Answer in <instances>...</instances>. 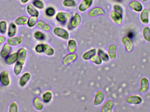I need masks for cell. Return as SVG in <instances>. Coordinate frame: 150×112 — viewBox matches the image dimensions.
<instances>
[{
  "label": "cell",
  "instance_id": "obj_1",
  "mask_svg": "<svg viewBox=\"0 0 150 112\" xmlns=\"http://www.w3.org/2000/svg\"><path fill=\"white\" fill-rule=\"evenodd\" d=\"M53 32L54 35L63 39H68L69 38V33L67 31L61 27H55L54 29Z\"/></svg>",
  "mask_w": 150,
  "mask_h": 112
},
{
  "label": "cell",
  "instance_id": "obj_2",
  "mask_svg": "<svg viewBox=\"0 0 150 112\" xmlns=\"http://www.w3.org/2000/svg\"><path fill=\"white\" fill-rule=\"evenodd\" d=\"M71 13L69 12L60 11L57 13L56 18L57 21H59L61 23L64 24L71 18Z\"/></svg>",
  "mask_w": 150,
  "mask_h": 112
},
{
  "label": "cell",
  "instance_id": "obj_3",
  "mask_svg": "<svg viewBox=\"0 0 150 112\" xmlns=\"http://www.w3.org/2000/svg\"><path fill=\"white\" fill-rule=\"evenodd\" d=\"M126 101L130 104L138 105L142 103V99L140 96L130 95L126 98Z\"/></svg>",
  "mask_w": 150,
  "mask_h": 112
},
{
  "label": "cell",
  "instance_id": "obj_4",
  "mask_svg": "<svg viewBox=\"0 0 150 112\" xmlns=\"http://www.w3.org/2000/svg\"><path fill=\"white\" fill-rule=\"evenodd\" d=\"M110 15L112 20L116 24L119 25L121 24L122 21V14L114 10L110 12Z\"/></svg>",
  "mask_w": 150,
  "mask_h": 112
},
{
  "label": "cell",
  "instance_id": "obj_5",
  "mask_svg": "<svg viewBox=\"0 0 150 112\" xmlns=\"http://www.w3.org/2000/svg\"><path fill=\"white\" fill-rule=\"evenodd\" d=\"M129 5L132 10L137 12H141L143 9V6L142 3L137 0L131 1Z\"/></svg>",
  "mask_w": 150,
  "mask_h": 112
},
{
  "label": "cell",
  "instance_id": "obj_6",
  "mask_svg": "<svg viewBox=\"0 0 150 112\" xmlns=\"http://www.w3.org/2000/svg\"><path fill=\"white\" fill-rule=\"evenodd\" d=\"M140 20L142 23L148 24L149 22V11L147 8H144L141 11Z\"/></svg>",
  "mask_w": 150,
  "mask_h": 112
},
{
  "label": "cell",
  "instance_id": "obj_7",
  "mask_svg": "<svg viewBox=\"0 0 150 112\" xmlns=\"http://www.w3.org/2000/svg\"><path fill=\"white\" fill-rule=\"evenodd\" d=\"M149 86L150 83L149 80L146 77H142L140 81V92L141 93H145L148 91Z\"/></svg>",
  "mask_w": 150,
  "mask_h": 112
},
{
  "label": "cell",
  "instance_id": "obj_8",
  "mask_svg": "<svg viewBox=\"0 0 150 112\" xmlns=\"http://www.w3.org/2000/svg\"><path fill=\"white\" fill-rule=\"evenodd\" d=\"M88 15L91 17H94L98 15H101L105 14V11L103 9L100 7H94L91 9L88 12Z\"/></svg>",
  "mask_w": 150,
  "mask_h": 112
},
{
  "label": "cell",
  "instance_id": "obj_9",
  "mask_svg": "<svg viewBox=\"0 0 150 112\" xmlns=\"http://www.w3.org/2000/svg\"><path fill=\"white\" fill-rule=\"evenodd\" d=\"M122 43L127 51L130 52L133 50L134 47L133 42L128 37H124L122 39Z\"/></svg>",
  "mask_w": 150,
  "mask_h": 112
},
{
  "label": "cell",
  "instance_id": "obj_10",
  "mask_svg": "<svg viewBox=\"0 0 150 112\" xmlns=\"http://www.w3.org/2000/svg\"><path fill=\"white\" fill-rule=\"evenodd\" d=\"M81 21H82V17L81 15L78 13H76L71 19L69 25L71 26V28H76L80 24Z\"/></svg>",
  "mask_w": 150,
  "mask_h": 112
},
{
  "label": "cell",
  "instance_id": "obj_11",
  "mask_svg": "<svg viewBox=\"0 0 150 112\" xmlns=\"http://www.w3.org/2000/svg\"><path fill=\"white\" fill-rule=\"evenodd\" d=\"M105 98V95L103 92L99 91L96 93L93 100V105L95 106H98L103 103Z\"/></svg>",
  "mask_w": 150,
  "mask_h": 112
},
{
  "label": "cell",
  "instance_id": "obj_12",
  "mask_svg": "<svg viewBox=\"0 0 150 112\" xmlns=\"http://www.w3.org/2000/svg\"><path fill=\"white\" fill-rule=\"evenodd\" d=\"M92 4V0H83L79 4V10L81 12L85 11L91 7Z\"/></svg>",
  "mask_w": 150,
  "mask_h": 112
},
{
  "label": "cell",
  "instance_id": "obj_13",
  "mask_svg": "<svg viewBox=\"0 0 150 112\" xmlns=\"http://www.w3.org/2000/svg\"><path fill=\"white\" fill-rule=\"evenodd\" d=\"M114 106V102L112 100H108L103 105L101 109L102 112H111Z\"/></svg>",
  "mask_w": 150,
  "mask_h": 112
},
{
  "label": "cell",
  "instance_id": "obj_14",
  "mask_svg": "<svg viewBox=\"0 0 150 112\" xmlns=\"http://www.w3.org/2000/svg\"><path fill=\"white\" fill-rule=\"evenodd\" d=\"M0 81L3 85L5 86H7L9 84V78L7 71H4L2 72L0 75Z\"/></svg>",
  "mask_w": 150,
  "mask_h": 112
},
{
  "label": "cell",
  "instance_id": "obj_15",
  "mask_svg": "<svg viewBox=\"0 0 150 112\" xmlns=\"http://www.w3.org/2000/svg\"><path fill=\"white\" fill-rule=\"evenodd\" d=\"M18 62L21 64H23L25 61L26 57V51L24 49H20L18 51Z\"/></svg>",
  "mask_w": 150,
  "mask_h": 112
},
{
  "label": "cell",
  "instance_id": "obj_16",
  "mask_svg": "<svg viewBox=\"0 0 150 112\" xmlns=\"http://www.w3.org/2000/svg\"><path fill=\"white\" fill-rule=\"evenodd\" d=\"M23 38L22 37H17L9 39L8 40V43L11 46H16L19 45L23 42Z\"/></svg>",
  "mask_w": 150,
  "mask_h": 112
},
{
  "label": "cell",
  "instance_id": "obj_17",
  "mask_svg": "<svg viewBox=\"0 0 150 112\" xmlns=\"http://www.w3.org/2000/svg\"><path fill=\"white\" fill-rule=\"evenodd\" d=\"M77 58V55L75 54L71 53L68 54L64 57L63 63L65 65H67L74 61Z\"/></svg>",
  "mask_w": 150,
  "mask_h": 112
},
{
  "label": "cell",
  "instance_id": "obj_18",
  "mask_svg": "<svg viewBox=\"0 0 150 112\" xmlns=\"http://www.w3.org/2000/svg\"><path fill=\"white\" fill-rule=\"evenodd\" d=\"M117 48L115 45L112 44L109 46L108 49V55L112 60H114L116 57Z\"/></svg>",
  "mask_w": 150,
  "mask_h": 112
},
{
  "label": "cell",
  "instance_id": "obj_19",
  "mask_svg": "<svg viewBox=\"0 0 150 112\" xmlns=\"http://www.w3.org/2000/svg\"><path fill=\"white\" fill-rule=\"evenodd\" d=\"M27 11L29 15L32 16L38 17L39 15L38 11L33 6V4H29L27 7Z\"/></svg>",
  "mask_w": 150,
  "mask_h": 112
},
{
  "label": "cell",
  "instance_id": "obj_20",
  "mask_svg": "<svg viewBox=\"0 0 150 112\" xmlns=\"http://www.w3.org/2000/svg\"><path fill=\"white\" fill-rule=\"evenodd\" d=\"M37 26L39 29L45 31H49L51 29V27L49 25L41 20H40L37 23Z\"/></svg>",
  "mask_w": 150,
  "mask_h": 112
},
{
  "label": "cell",
  "instance_id": "obj_21",
  "mask_svg": "<svg viewBox=\"0 0 150 112\" xmlns=\"http://www.w3.org/2000/svg\"><path fill=\"white\" fill-rule=\"evenodd\" d=\"M77 48V44L74 39H70L68 44V50L70 53H74Z\"/></svg>",
  "mask_w": 150,
  "mask_h": 112
},
{
  "label": "cell",
  "instance_id": "obj_22",
  "mask_svg": "<svg viewBox=\"0 0 150 112\" xmlns=\"http://www.w3.org/2000/svg\"><path fill=\"white\" fill-rule=\"evenodd\" d=\"M143 36L144 38L148 43H150V28L149 26H146L143 29Z\"/></svg>",
  "mask_w": 150,
  "mask_h": 112
},
{
  "label": "cell",
  "instance_id": "obj_23",
  "mask_svg": "<svg viewBox=\"0 0 150 112\" xmlns=\"http://www.w3.org/2000/svg\"><path fill=\"white\" fill-rule=\"evenodd\" d=\"M30 75L29 73H25L24 74L20 79L19 83L20 85L22 86H25L30 80Z\"/></svg>",
  "mask_w": 150,
  "mask_h": 112
},
{
  "label": "cell",
  "instance_id": "obj_24",
  "mask_svg": "<svg viewBox=\"0 0 150 112\" xmlns=\"http://www.w3.org/2000/svg\"><path fill=\"white\" fill-rule=\"evenodd\" d=\"M11 51V47L9 45L6 44L4 45L2 50L1 51V55L2 57H5L8 56Z\"/></svg>",
  "mask_w": 150,
  "mask_h": 112
},
{
  "label": "cell",
  "instance_id": "obj_25",
  "mask_svg": "<svg viewBox=\"0 0 150 112\" xmlns=\"http://www.w3.org/2000/svg\"><path fill=\"white\" fill-rule=\"evenodd\" d=\"M43 46H44L43 52L45 54L48 55V56H52L53 55L54 53V51L51 46L47 44H43Z\"/></svg>",
  "mask_w": 150,
  "mask_h": 112
},
{
  "label": "cell",
  "instance_id": "obj_26",
  "mask_svg": "<svg viewBox=\"0 0 150 112\" xmlns=\"http://www.w3.org/2000/svg\"><path fill=\"white\" fill-rule=\"evenodd\" d=\"M28 18L26 16H22L17 18L15 21L16 24L18 25H24L27 23Z\"/></svg>",
  "mask_w": 150,
  "mask_h": 112
},
{
  "label": "cell",
  "instance_id": "obj_27",
  "mask_svg": "<svg viewBox=\"0 0 150 112\" xmlns=\"http://www.w3.org/2000/svg\"><path fill=\"white\" fill-rule=\"evenodd\" d=\"M17 60L18 54L16 53L8 56L6 59V62L8 64H12L15 63Z\"/></svg>",
  "mask_w": 150,
  "mask_h": 112
},
{
  "label": "cell",
  "instance_id": "obj_28",
  "mask_svg": "<svg viewBox=\"0 0 150 112\" xmlns=\"http://www.w3.org/2000/svg\"><path fill=\"white\" fill-rule=\"evenodd\" d=\"M96 50L95 49H91L90 51L85 53L83 55V58L84 60H88L90 59L92 56L96 54Z\"/></svg>",
  "mask_w": 150,
  "mask_h": 112
},
{
  "label": "cell",
  "instance_id": "obj_29",
  "mask_svg": "<svg viewBox=\"0 0 150 112\" xmlns=\"http://www.w3.org/2000/svg\"><path fill=\"white\" fill-rule=\"evenodd\" d=\"M34 105L35 108L38 110H41L43 109V104L40 99L39 97L35 98L34 99Z\"/></svg>",
  "mask_w": 150,
  "mask_h": 112
},
{
  "label": "cell",
  "instance_id": "obj_30",
  "mask_svg": "<svg viewBox=\"0 0 150 112\" xmlns=\"http://www.w3.org/2000/svg\"><path fill=\"white\" fill-rule=\"evenodd\" d=\"M16 27L14 23H11L9 26L8 30V36L9 37H12L16 34Z\"/></svg>",
  "mask_w": 150,
  "mask_h": 112
},
{
  "label": "cell",
  "instance_id": "obj_31",
  "mask_svg": "<svg viewBox=\"0 0 150 112\" xmlns=\"http://www.w3.org/2000/svg\"><path fill=\"white\" fill-rule=\"evenodd\" d=\"M98 55L100 56L102 60L104 61H108L109 60V57L101 49H99L98 52Z\"/></svg>",
  "mask_w": 150,
  "mask_h": 112
},
{
  "label": "cell",
  "instance_id": "obj_32",
  "mask_svg": "<svg viewBox=\"0 0 150 112\" xmlns=\"http://www.w3.org/2000/svg\"><path fill=\"white\" fill-rule=\"evenodd\" d=\"M90 60L93 63L97 65H100L102 63V59L98 55H96L95 54L91 57Z\"/></svg>",
  "mask_w": 150,
  "mask_h": 112
},
{
  "label": "cell",
  "instance_id": "obj_33",
  "mask_svg": "<svg viewBox=\"0 0 150 112\" xmlns=\"http://www.w3.org/2000/svg\"><path fill=\"white\" fill-rule=\"evenodd\" d=\"M52 93L48 91L45 92L43 95L42 98H43V101L45 103H48L50 102L51 99H52Z\"/></svg>",
  "mask_w": 150,
  "mask_h": 112
},
{
  "label": "cell",
  "instance_id": "obj_34",
  "mask_svg": "<svg viewBox=\"0 0 150 112\" xmlns=\"http://www.w3.org/2000/svg\"><path fill=\"white\" fill-rule=\"evenodd\" d=\"M38 17L32 16L28 19L27 24L30 27H34L37 23Z\"/></svg>",
  "mask_w": 150,
  "mask_h": 112
},
{
  "label": "cell",
  "instance_id": "obj_35",
  "mask_svg": "<svg viewBox=\"0 0 150 112\" xmlns=\"http://www.w3.org/2000/svg\"><path fill=\"white\" fill-rule=\"evenodd\" d=\"M62 4L66 7H75L76 5V3L74 0H64Z\"/></svg>",
  "mask_w": 150,
  "mask_h": 112
},
{
  "label": "cell",
  "instance_id": "obj_36",
  "mask_svg": "<svg viewBox=\"0 0 150 112\" xmlns=\"http://www.w3.org/2000/svg\"><path fill=\"white\" fill-rule=\"evenodd\" d=\"M22 69H23V64L18 62L16 63L14 69V72H15V74L16 75H18L20 74V73L22 71Z\"/></svg>",
  "mask_w": 150,
  "mask_h": 112
},
{
  "label": "cell",
  "instance_id": "obj_37",
  "mask_svg": "<svg viewBox=\"0 0 150 112\" xmlns=\"http://www.w3.org/2000/svg\"><path fill=\"white\" fill-rule=\"evenodd\" d=\"M33 4L34 7L40 9L44 8V4L40 0H34L33 2Z\"/></svg>",
  "mask_w": 150,
  "mask_h": 112
},
{
  "label": "cell",
  "instance_id": "obj_38",
  "mask_svg": "<svg viewBox=\"0 0 150 112\" xmlns=\"http://www.w3.org/2000/svg\"><path fill=\"white\" fill-rule=\"evenodd\" d=\"M6 30H7V23L4 21L0 22V32L2 34H4L6 32Z\"/></svg>",
  "mask_w": 150,
  "mask_h": 112
},
{
  "label": "cell",
  "instance_id": "obj_39",
  "mask_svg": "<svg viewBox=\"0 0 150 112\" xmlns=\"http://www.w3.org/2000/svg\"><path fill=\"white\" fill-rule=\"evenodd\" d=\"M55 13V11L54 8L49 7L46 10V14L49 17L53 16Z\"/></svg>",
  "mask_w": 150,
  "mask_h": 112
},
{
  "label": "cell",
  "instance_id": "obj_40",
  "mask_svg": "<svg viewBox=\"0 0 150 112\" xmlns=\"http://www.w3.org/2000/svg\"><path fill=\"white\" fill-rule=\"evenodd\" d=\"M34 37L36 39L38 40H42L45 39V35L40 32L38 31L35 32L34 34Z\"/></svg>",
  "mask_w": 150,
  "mask_h": 112
},
{
  "label": "cell",
  "instance_id": "obj_41",
  "mask_svg": "<svg viewBox=\"0 0 150 112\" xmlns=\"http://www.w3.org/2000/svg\"><path fill=\"white\" fill-rule=\"evenodd\" d=\"M113 9L115 11H116L122 15L123 13V9H122V8L118 4H115L113 6Z\"/></svg>",
  "mask_w": 150,
  "mask_h": 112
},
{
  "label": "cell",
  "instance_id": "obj_42",
  "mask_svg": "<svg viewBox=\"0 0 150 112\" xmlns=\"http://www.w3.org/2000/svg\"><path fill=\"white\" fill-rule=\"evenodd\" d=\"M18 111V106L15 103H12L10 106L9 112H16Z\"/></svg>",
  "mask_w": 150,
  "mask_h": 112
},
{
  "label": "cell",
  "instance_id": "obj_43",
  "mask_svg": "<svg viewBox=\"0 0 150 112\" xmlns=\"http://www.w3.org/2000/svg\"><path fill=\"white\" fill-rule=\"evenodd\" d=\"M35 50H36L37 52L38 53H41L43 52L44 50V46H43V44H39L36 46L35 48Z\"/></svg>",
  "mask_w": 150,
  "mask_h": 112
},
{
  "label": "cell",
  "instance_id": "obj_44",
  "mask_svg": "<svg viewBox=\"0 0 150 112\" xmlns=\"http://www.w3.org/2000/svg\"><path fill=\"white\" fill-rule=\"evenodd\" d=\"M134 34L133 32H129L127 34V37H128L130 39H133L134 38Z\"/></svg>",
  "mask_w": 150,
  "mask_h": 112
},
{
  "label": "cell",
  "instance_id": "obj_45",
  "mask_svg": "<svg viewBox=\"0 0 150 112\" xmlns=\"http://www.w3.org/2000/svg\"><path fill=\"white\" fill-rule=\"evenodd\" d=\"M5 41V38L3 36H0V44L4 43Z\"/></svg>",
  "mask_w": 150,
  "mask_h": 112
},
{
  "label": "cell",
  "instance_id": "obj_46",
  "mask_svg": "<svg viewBox=\"0 0 150 112\" xmlns=\"http://www.w3.org/2000/svg\"><path fill=\"white\" fill-rule=\"evenodd\" d=\"M21 1L22 3L25 4L27 3L29 1V0H21Z\"/></svg>",
  "mask_w": 150,
  "mask_h": 112
},
{
  "label": "cell",
  "instance_id": "obj_47",
  "mask_svg": "<svg viewBox=\"0 0 150 112\" xmlns=\"http://www.w3.org/2000/svg\"><path fill=\"white\" fill-rule=\"evenodd\" d=\"M113 1H115L118 2H120L122 1V0H113Z\"/></svg>",
  "mask_w": 150,
  "mask_h": 112
},
{
  "label": "cell",
  "instance_id": "obj_48",
  "mask_svg": "<svg viewBox=\"0 0 150 112\" xmlns=\"http://www.w3.org/2000/svg\"><path fill=\"white\" fill-rule=\"evenodd\" d=\"M150 1V0H142L143 2H146L148 1Z\"/></svg>",
  "mask_w": 150,
  "mask_h": 112
}]
</instances>
